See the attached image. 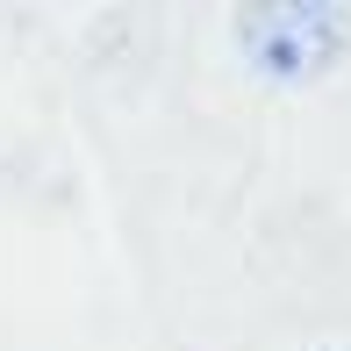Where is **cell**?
<instances>
[{"label":"cell","mask_w":351,"mask_h":351,"mask_svg":"<svg viewBox=\"0 0 351 351\" xmlns=\"http://www.w3.org/2000/svg\"><path fill=\"white\" fill-rule=\"evenodd\" d=\"M344 36H351V14L315 8V0H280V8L237 14V43L265 79H315L323 65H337Z\"/></svg>","instance_id":"cell-1"}]
</instances>
